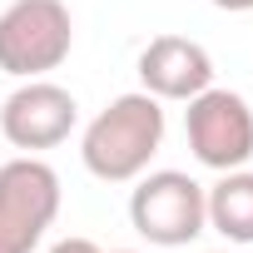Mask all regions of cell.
<instances>
[{"mask_svg": "<svg viewBox=\"0 0 253 253\" xmlns=\"http://www.w3.org/2000/svg\"><path fill=\"white\" fill-rule=\"evenodd\" d=\"M139 84L154 99H179L189 104L194 94H204L213 84V60L199 40L189 35H154L139 50Z\"/></svg>", "mask_w": 253, "mask_h": 253, "instance_id": "obj_7", "label": "cell"}, {"mask_svg": "<svg viewBox=\"0 0 253 253\" xmlns=\"http://www.w3.org/2000/svg\"><path fill=\"white\" fill-rule=\"evenodd\" d=\"M75 124H80V104L55 80H25L5 104H0V134H5L15 149H25V154L65 144L75 134Z\"/></svg>", "mask_w": 253, "mask_h": 253, "instance_id": "obj_6", "label": "cell"}, {"mask_svg": "<svg viewBox=\"0 0 253 253\" xmlns=\"http://www.w3.org/2000/svg\"><path fill=\"white\" fill-rule=\"evenodd\" d=\"M184 134L204 169L228 174L253 159V109L238 89H204L184 109Z\"/></svg>", "mask_w": 253, "mask_h": 253, "instance_id": "obj_5", "label": "cell"}, {"mask_svg": "<svg viewBox=\"0 0 253 253\" xmlns=\"http://www.w3.org/2000/svg\"><path fill=\"white\" fill-rule=\"evenodd\" d=\"M209 5H218L228 15H243V10H253V0H209Z\"/></svg>", "mask_w": 253, "mask_h": 253, "instance_id": "obj_10", "label": "cell"}, {"mask_svg": "<svg viewBox=\"0 0 253 253\" xmlns=\"http://www.w3.org/2000/svg\"><path fill=\"white\" fill-rule=\"evenodd\" d=\"M218 253H228V248H218Z\"/></svg>", "mask_w": 253, "mask_h": 253, "instance_id": "obj_12", "label": "cell"}, {"mask_svg": "<svg viewBox=\"0 0 253 253\" xmlns=\"http://www.w3.org/2000/svg\"><path fill=\"white\" fill-rule=\"evenodd\" d=\"M55 213H60V174L45 159L20 154L0 164V253H35Z\"/></svg>", "mask_w": 253, "mask_h": 253, "instance_id": "obj_4", "label": "cell"}, {"mask_svg": "<svg viewBox=\"0 0 253 253\" xmlns=\"http://www.w3.org/2000/svg\"><path fill=\"white\" fill-rule=\"evenodd\" d=\"M109 253H134V248H109Z\"/></svg>", "mask_w": 253, "mask_h": 253, "instance_id": "obj_11", "label": "cell"}, {"mask_svg": "<svg viewBox=\"0 0 253 253\" xmlns=\"http://www.w3.org/2000/svg\"><path fill=\"white\" fill-rule=\"evenodd\" d=\"M164 144V99L149 89H129L109 99L80 139V159L99 184H134Z\"/></svg>", "mask_w": 253, "mask_h": 253, "instance_id": "obj_1", "label": "cell"}, {"mask_svg": "<svg viewBox=\"0 0 253 253\" xmlns=\"http://www.w3.org/2000/svg\"><path fill=\"white\" fill-rule=\"evenodd\" d=\"M129 223L139 238L159 248H184L209 228V199L204 184L189 179L184 169H144L134 194H129Z\"/></svg>", "mask_w": 253, "mask_h": 253, "instance_id": "obj_3", "label": "cell"}, {"mask_svg": "<svg viewBox=\"0 0 253 253\" xmlns=\"http://www.w3.org/2000/svg\"><path fill=\"white\" fill-rule=\"evenodd\" d=\"M75 50V20L65 0H15L0 10V70L15 80H45Z\"/></svg>", "mask_w": 253, "mask_h": 253, "instance_id": "obj_2", "label": "cell"}, {"mask_svg": "<svg viewBox=\"0 0 253 253\" xmlns=\"http://www.w3.org/2000/svg\"><path fill=\"white\" fill-rule=\"evenodd\" d=\"M204 199H209V228H218L228 243L248 248L253 243V174L228 169V174H218V184L204 189Z\"/></svg>", "mask_w": 253, "mask_h": 253, "instance_id": "obj_8", "label": "cell"}, {"mask_svg": "<svg viewBox=\"0 0 253 253\" xmlns=\"http://www.w3.org/2000/svg\"><path fill=\"white\" fill-rule=\"evenodd\" d=\"M50 253H104V248H99L94 238H60Z\"/></svg>", "mask_w": 253, "mask_h": 253, "instance_id": "obj_9", "label": "cell"}]
</instances>
